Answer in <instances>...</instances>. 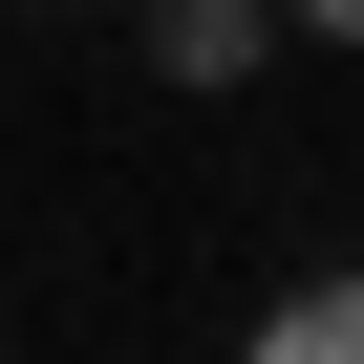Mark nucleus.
Segmentation results:
<instances>
[{
	"mask_svg": "<svg viewBox=\"0 0 364 364\" xmlns=\"http://www.w3.org/2000/svg\"><path fill=\"white\" fill-rule=\"evenodd\" d=\"M257 43H279V0H150V65L171 86H257Z\"/></svg>",
	"mask_w": 364,
	"mask_h": 364,
	"instance_id": "obj_1",
	"label": "nucleus"
},
{
	"mask_svg": "<svg viewBox=\"0 0 364 364\" xmlns=\"http://www.w3.org/2000/svg\"><path fill=\"white\" fill-rule=\"evenodd\" d=\"M236 364H364V257H321V279H279V321H257Z\"/></svg>",
	"mask_w": 364,
	"mask_h": 364,
	"instance_id": "obj_2",
	"label": "nucleus"
},
{
	"mask_svg": "<svg viewBox=\"0 0 364 364\" xmlns=\"http://www.w3.org/2000/svg\"><path fill=\"white\" fill-rule=\"evenodd\" d=\"M279 22H300V43H364V0H279Z\"/></svg>",
	"mask_w": 364,
	"mask_h": 364,
	"instance_id": "obj_3",
	"label": "nucleus"
}]
</instances>
